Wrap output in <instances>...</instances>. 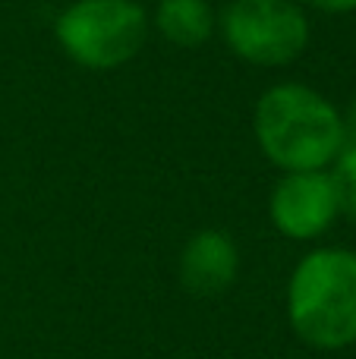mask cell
Here are the masks:
<instances>
[{"instance_id":"1","label":"cell","mask_w":356,"mask_h":359,"mask_svg":"<svg viewBox=\"0 0 356 359\" xmlns=\"http://www.w3.org/2000/svg\"><path fill=\"white\" fill-rule=\"evenodd\" d=\"M256 142L275 168L325 170L347 145L341 111L300 82L271 86L256 104Z\"/></svg>"},{"instance_id":"2","label":"cell","mask_w":356,"mask_h":359,"mask_svg":"<svg viewBox=\"0 0 356 359\" xmlns=\"http://www.w3.org/2000/svg\"><path fill=\"white\" fill-rule=\"evenodd\" d=\"M287 318L296 337L315 350H344L356 344V252H309L290 274Z\"/></svg>"},{"instance_id":"3","label":"cell","mask_w":356,"mask_h":359,"mask_svg":"<svg viewBox=\"0 0 356 359\" xmlns=\"http://www.w3.org/2000/svg\"><path fill=\"white\" fill-rule=\"evenodd\" d=\"M54 35L85 69H117L139 54L149 16L136 0H76L57 16Z\"/></svg>"},{"instance_id":"4","label":"cell","mask_w":356,"mask_h":359,"mask_svg":"<svg viewBox=\"0 0 356 359\" xmlns=\"http://www.w3.org/2000/svg\"><path fill=\"white\" fill-rule=\"evenodd\" d=\"M218 29L227 48L256 67H287L309 44V19L296 0H233Z\"/></svg>"},{"instance_id":"5","label":"cell","mask_w":356,"mask_h":359,"mask_svg":"<svg viewBox=\"0 0 356 359\" xmlns=\"http://www.w3.org/2000/svg\"><path fill=\"white\" fill-rule=\"evenodd\" d=\"M268 215L287 240H315L334 224L338 196L325 170H287L271 189Z\"/></svg>"},{"instance_id":"6","label":"cell","mask_w":356,"mask_h":359,"mask_svg":"<svg viewBox=\"0 0 356 359\" xmlns=\"http://www.w3.org/2000/svg\"><path fill=\"white\" fill-rule=\"evenodd\" d=\"M240 252L224 230H199L180 255V280L196 297L224 293L237 280Z\"/></svg>"},{"instance_id":"7","label":"cell","mask_w":356,"mask_h":359,"mask_svg":"<svg viewBox=\"0 0 356 359\" xmlns=\"http://www.w3.org/2000/svg\"><path fill=\"white\" fill-rule=\"evenodd\" d=\"M155 29L177 48H199L214 35L218 22L208 0H158Z\"/></svg>"},{"instance_id":"8","label":"cell","mask_w":356,"mask_h":359,"mask_svg":"<svg viewBox=\"0 0 356 359\" xmlns=\"http://www.w3.org/2000/svg\"><path fill=\"white\" fill-rule=\"evenodd\" d=\"M331 183L338 196V211L356 224V145H344V151L334 158Z\"/></svg>"},{"instance_id":"9","label":"cell","mask_w":356,"mask_h":359,"mask_svg":"<svg viewBox=\"0 0 356 359\" xmlns=\"http://www.w3.org/2000/svg\"><path fill=\"white\" fill-rule=\"evenodd\" d=\"M296 4H306V6H313V10H322V13H334V16L356 10V0H296Z\"/></svg>"},{"instance_id":"10","label":"cell","mask_w":356,"mask_h":359,"mask_svg":"<svg viewBox=\"0 0 356 359\" xmlns=\"http://www.w3.org/2000/svg\"><path fill=\"white\" fill-rule=\"evenodd\" d=\"M344 126H347V133H353L356 136V95H353L350 107H347V114H344Z\"/></svg>"}]
</instances>
